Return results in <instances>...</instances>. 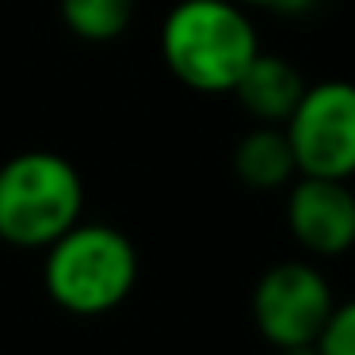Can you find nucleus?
Returning a JSON list of instances; mask_svg holds the SVG:
<instances>
[{
	"mask_svg": "<svg viewBox=\"0 0 355 355\" xmlns=\"http://www.w3.org/2000/svg\"><path fill=\"white\" fill-rule=\"evenodd\" d=\"M260 54L252 12L237 0H176L161 19V62L199 96H230Z\"/></svg>",
	"mask_w": 355,
	"mask_h": 355,
	"instance_id": "1",
	"label": "nucleus"
},
{
	"mask_svg": "<svg viewBox=\"0 0 355 355\" xmlns=\"http://www.w3.org/2000/svg\"><path fill=\"white\" fill-rule=\"evenodd\" d=\"M42 252V286L65 313L103 317L123 306L138 283V248L107 222L69 225Z\"/></svg>",
	"mask_w": 355,
	"mask_h": 355,
	"instance_id": "2",
	"label": "nucleus"
},
{
	"mask_svg": "<svg viewBox=\"0 0 355 355\" xmlns=\"http://www.w3.org/2000/svg\"><path fill=\"white\" fill-rule=\"evenodd\" d=\"M85 210V180L54 149H24L0 164V241L12 248H46Z\"/></svg>",
	"mask_w": 355,
	"mask_h": 355,
	"instance_id": "3",
	"label": "nucleus"
},
{
	"mask_svg": "<svg viewBox=\"0 0 355 355\" xmlns=\"http://www.w3.org/2000/svg\"><path fill=\"white\" fill-rule=\"evenodd\" d=\"M286 141L294 149L298 176H355V80L329 77L306 85L283 123Z\"/></svg>",
	"mask_w": 355,
	"mask_h": 355,
	"instance_id": "4",
	"label": "nucleus"
},
{
	"mask_svg": "<svg viewBox=\"0 0 355 355\" xmlns=\"http://www.w3.org/2000/svg\"><path fill=\"white\" fill-rule=\"evenodd\" d=\"M336 309L329 279L306 260L271 263L252 286V321L271 347L317 344L324 321Z\"/></svg>",
	"mask_w": 355,
	"mask_h": 355,
	"instance_id": "5",
	"label": "nucleus"
},
{
	"mask_svg": "<svg viewBox=\"0 0 355 355\" xmlns=\"http://www.w3.org/2000/svg\"><path fill=\"white\" fill-rule=\"evenodd\" d=\"M286 230L309 256L355 248V191L347 180L294 176L286 187Z\"/></svg>",
	"mask_w": 355,
	"mask_h": 355,
	"instance_id": "6",
	"label": "nucleus"
},
{
	"mask_svg": "<svg viewBox=\"0 0 355 355\" xmlns=\"http://www.w3.org/2000/svg\"><path fill=\"white\" fill-rule=\"evenodd\" d=\"M302 92H306V77H302L298 65L279 58V54H263L260 50L248 62V69L241 73L237 88L230 96L241 103V111L248 119L283 126L291 119L294 103L302 100Z\"/></svg>",
	"mask_w": 355,
	"mask_h": 355,
	"instance_id": "7",
	"label": "nucleus"
},
{
	"mask_svg": "<svg viewBox=\"0 0 355 355\" xmlns=\"http://www.w3.org/2000/svg\"><path fill=\"white\" fill-rule=\"evenodd\" d=\"M230 164H233V176L252 191H283L298 176L286 130L275 123H256L252 130L241 134Z\"/></svg>",
	"mask_w": 355,
	"mask_h": 355,
	"instance_id": "8",
	"label": "nucleus"
},
{
	"mask_svg": "<svg viewBox=\"0 0 355 355\" xmlns=\"http://www.w3.org/2000/svg\"><path fill=\"white\" fill-rule=\"evenodd\" d=\"M138 0H58L65 31L80 42H115L134 24Z\"/></svg>",
	"mask_w": 355,
	"mask_h": 355,
	"instance_id": "9",
	"label": "nucleus"
},
{
	"mask_svg": "<svg viewBox=\"0 0 355 355\" xmlns=\"http://www.w3.org/2000/svg\"><path fill=\"white\" fill-rule=\"evenodd\" d=\"M317 352L321 355H355V298L336 302L332 317L324 321L321 336H317Z\"/></svg>",
	"mask_w": 355,
	"mask_h": 355,
	"instance_id": "10",
	"label": "nucleus"
},
{
	"mask_svg": "<svg viewBox=\"0 0 355 355\" xmlns=\"http://www.w3.org/2000/svg\"><path fill=\"white\" fill-rule=\"evenodd\" d=\"M237 4H245L248 12H252V8H271V12H286V16L313 8V0H237Z\"/></svg>",
	"mask_w": 355,
	"mask_h": 355,
	"instance_id": "11",
	"label": "nucleus"
},
{
	"mask_svg": "<svg viewBox=\"0 0 355 355\" xmlns=\"http://www.w3.org/2000/svg\"><path fill=\"white\" fill-rule=\"evenodd\" d=\"M279 355H321L317 344H302V347H279Z\"/></svg>",
	"mask_w": 355,
	"mask_h": 355,
	"instance_id": "12",
	"label": "nucleus"
}]
</instances>
